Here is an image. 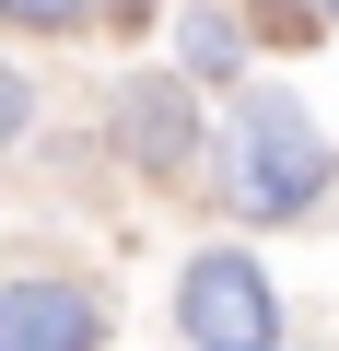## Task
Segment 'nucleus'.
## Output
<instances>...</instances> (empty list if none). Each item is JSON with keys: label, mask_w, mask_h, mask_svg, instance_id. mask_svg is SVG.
Listing matches in <instances>:
<instances>
[{"label": "nucleus", "mask_w": 339, "mask_h": 351, "mask_svg": "<svg viewBox=\"0 0 339 351\" xmlns=\"http://www.w3.org/2000/svg\"><path fill=\"white\" fill-rule=\"evenodd\" d=\"M164 36H176V71H199L211 94H246V59H258V24L234 12V0H188V12L164 24Z\"/></svg>", "instance_id": "39448f33"}, {"label": "nucleus", "mask_w": 339, "mask_h": 351, "mask_svg": "<svg viewBox=\"0 0 339 351\" xmlns=\"http://www.w3.org/2000/svg\"><path fill=\"white\" fill-rule=\"evenodd\" d=\"M36 129V71H0V141Z\"/></svg>", "instance_id": "6e6552de"}, {"label": "nucleus", "mask_w": 339, "mask_h": 351, "mask_svg": "<svg viewBox=\"0 0 339 351\" xmlns=\"http://www.w3.org/2000/svg\"><path fill=\"white\" fill-rule=\"evenodd\" d=\"M94 12H117V0H0V24H24V36H82Z\"/></svg>", "instance_id": "0eeeda50"}, {"label": "nucleus", "mask_w": 339, "mask_h": 351, "mask_svg": "<svg viewBox=\"0 0 339 351\" xmlns=\"http://www.w3.org/2000/svg\"><path fill=\"white\" fill-rule=\"evenodd\" d=\"M246 24H258V47H316L327 0H246Z\"/></svg>", "instance_id": "423d86ee"}, {"label": "nucleus", "mask_w": 339, "mask_h": 351, "mask_svg": "<svg viewBox=\"0 0 339 351\" xmlns=\"http://www.w3.org/2000/svg\"><path fill=\"white\" fill-rule=\"evenodd\" d=\"M199 71H117L105 82V141H117V164H140L152 188H188L199 176V152H211V117H199Z\"/></svg>", "instance_id": "f03ea898"}, {"label": "nucleus", "mask_w": 339, "mask_h": 351, "mask_svg": "<svg viewBox=\"0 0 339 351\" xmlns=\"http://www.w3.org/2000/svg\"><path fill=\"white\" fill-rule=\"evenodd\" d=\"M117 304L82 269H12L0 281V351H105Z\"/></svg>", "instance_id": "20e7f679"}, {"label": "nucleus", "mask_w": 339, "mask_h": 351, "mask_svg": "<svg viewBox=\"0 0 339 351\" xmlns=\"http://www.w3.org/2000/svg\"><path fill=\"white\" fill-rule=\"evenodd\" d=\"M223 164H234L246 223H304V211H327V188H339V141H327L316 106L281 94V82H246V94H234Z\"/></svg>", "instance_id": "f257e3e1"}, {"label": "nucleus", "mask_w": 339, "mask_h": 351, "mask_svg": "<svg viewBox=\"0 0 339 351\" xmlns=\"http://www.w3.org/2000/svg\"><path fill=\"white\" fill-rule=\"evenodd\" d=\"M327 24H339V0H327Z\"/></svg>", "instance_id": "1a4fd4ad"}, {"label": "nucleus", "mask_w": 339, "mask_h": 351, "mask_svg": "<svg viewBox=\"0 0 339 351\" xmlns=\"http://www.w3.org/2000/svg\"><path fill=\"white\" fill-rule=\"evenodd\" d=\"M176 328L188 351H281V293L246 246H199L176 269Z\"/></svg>", "instance_id": "7ed1b4c3"}]
</instances>
